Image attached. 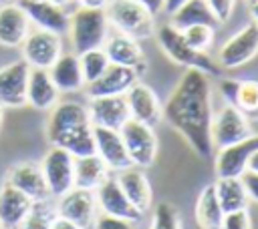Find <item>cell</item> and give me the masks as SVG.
<instances>
[{
  "label": "cell",
  "instance_id": "cell-1",
  "mask_svg": "<svg viewBox=\"0 0 258 229\" xmlns=\"http://www.w3.org/2000/svg\"><path fill=\"white\" fill-rule=\"evenodd\" d=\"M161 117L189 143L202 157L214 155L212 143V88L208 74L198 68H185L183 76L171 90Z\"/></svg>",
  "mask_w": 258,
  "mask_h": 229
},
{
  "label": "cell",
  "instance_id": "cell-2",
  "mask_svg": "<svg viewBox=\"0 0 258 229\" xmlns=\"http://www.w3.org/2000/svg\"><path fill=\"white\" fill-rule=\"evenodd\" d=\"M109 20L105 8L79 6L69 16V34L75 54H83L93 48H101L107 38Z\"/></svg>",
  "mask_w": 258,
  "mask_h": 229
},
{
  "label": "cell",
  "instance_id": "cell-3",
  "mask_svg": "<svg viewBox=\"0 0 258 229\" xmlns=\"http://www.w3.org/2000/svg\"><path fill=\"white\" fill-rule=\"evenodd\" d=\"M105 14L109 24L135 40L149 38L155 32L153 14L135 0H109L105 4Z\"/></svg>",
  "mask_w": 258,
  "mask_h": 229
},
{
  "label": "cell",
  "instance_id": "cell-4",
  "mask_svg": "<svg viewBox=\"0 0 258 229\" xmlns=\"http://www.w3.org/2000/svg\"><path fill=\"white\" fill-rule=\"evenodd\" d=\"M157 42L173 62H177L181 66H187V68H198V70H202L206 74H212V76L220 74V66L206 52H200V50L191 48L185 42L181 30L173 28L171 24H163V26L157 28Z\"/></svg>",
  "mask_w": 258,
  "mask_h": 229
},
{
  "label": "cell",
  "instance_id": "cell-5",
  "mask_svg": "<svg viewBox=\"0 0 258 229\" xmlns=\"http://www.w3.org/2000/svg\"><path fill=\"white\" fill-rule=\"evenodd\" d=\"M119 135L123 139V145L127 149V155H129L133 167L147 169L155 163L157 137L153 133V127L139 123L135 119H127L123 123V127L119 129Z\"/></svg>",
  "mask_w": 258,
  "mask_h": 229
},
{
  "label": "cell",
  "instance_id": "cell-6",
  "mask_svg": "<svg viewBox=\"0 0 258 229\" xmlns=\"http://www.w3.org/2000/svg\"><path fill=\"white\" fill-rule=\"evenodd\" d=\"M40 171L52 199H58L75 187V157L60 147H50L40 161Z\"/></svg>",
  "mask_w": 258,
  "mask_h": 229
},
{
  "label": "cell",
  "instance_id": "cell-7",
  "mask_svg": "<svg viewBox=\"0 0 258 229\" xmlns=\"http://www.w3.org/2000/svg\"><path fill=\"white\" fill-rule=\"evenodd\" d=\"M22 48V60L28 62L30 68H50L54 60L62 54V42L60 34H54L50 30H30L26 38L20 44Z\"/></svg>",
  "mask_w": 258,
  "mask_h": 229
},
{
  "label": "cell",
  "instance_id": "cell-8",
  "mask_svg": "<svg viewBox=\"0 0 258 229\" xmlns=\"http://www.w3.org/2000/svg\"><path fill=\"white\" fill-rule=\"evenodd\" d=\"M54 207H56L58 217H64V219L73 221L81 229H91L93 227V221H95L97 209H99L95 191L77 189V187H73L71 191H67L64 195L54 199Z\"/></svg>",
  "mask_w": 258,
  "mask_h": 229
},
{
  "label": "cell",
  "instance_id": "cell-9",
  "mask_svg": "<svg viewBox=\"0 0 258 229\" xmlns=\"http://www.w3.org/2000/svg\"><path fill=\"white\" fill-rule=\"evenodd\" d=\"M256 54H258V24L250 22L222 44L218 52V62L224 68H238L250 62Z\"/></svg>",
  "mask_w": 258,
  "mask_h": 229
},
{
  "label": "cell",
  "instance_id": "cell-10",
  "mask_svg": "<svg viewBox=\"0 0 258 229\" xmlns=\"http://www.w3.org/2000/svg\"><path fill=\"white\" fill-rule=\"evenodd\" d=\"M252 135L248 119L232 104H226L212 119V143L214 149H222L234 143H240Z\"/></svg>",
  "mask_w": 258,
  "mask_h": 229
},
{
  "label": "cell",
  "instance_id": "cell-11",
  "mask_svg": "<svg viewBox=\"0 0 258 229\" xmlns=\"http://www.w3.org/2000/svg\"><path fill=\"white\" fill-rule=\"evenodd\" d=\"M83 125H91L89 119V110L85 104L77 102V100H62L56 102L50 108L48 121H46V137L48 143L54 145L62 135H67L69 131L83 127Z\"/></svg>",
  "mask_w": 258,
  "mask_h": 229
},
{
  "label": "cell",
  "instance_id": "cell-12",
  "mask_svg": "<svg viewBox=\"0 0 258 229\" xmlns=\"http://www.w3.org/2000/svg\"><path fill=\"white\" fill-rule=\"evenodd\" d=\"M30 66L26 60H16L0 68V104L4 108H20L26 104V84Z\"/></svg>",
  "mask_w": 258,
  "mask_h": 229
},
{
  "label": "cell",
  "instance_id": "cell-13",
  "mask_svg": "<svg viewBox=\"0 0 258 229\" xmlns=\"http://www.w3.org/2000/svg\"><path fill=\"white\" fill-rule=\"evenodd\" d=\"M95 197H97V207H99L101 213L115 215V217H121V219H129V221H135V223L143 217V213L125 197L117 179L111 177V175L95 189Z\"/></svg>",
  "mask_w": 258,
  "mask_h": 229
},
{
  "label": "cell",
  "instance_id": "cell-14",
  "mask_svg": "<svg viewBox=\"0 0 258 229\" xmlns=\"http://www.w3.org/2000/svg\"><path fill=\"white\" fill-rule=\"evenodd\" d=\"M89 119L93 127H105V129H115L119 131L129 114L127 98L125 94H113V96H95L91 98L89 106Z\"/></svg>",
  "mask_w": 258,
  "mask_h": 229
},
{
  "label": "cell",
  "instance_id": "cell-15",
  "mask_svg": "<svg viewBox=\"0 0 258 229\" xmlns=\"http://www.w3.org/2000/svg\"><path fill=\"white\" fill-rule=\"evenodd\" d=\"M93 139H95V153L103 159L109 171L119 173L127 167H133L119 131L105 129V127H93Z\"/></svg>",
  "mask_w": 258,
  "mask_h": 229
},
{
  "label": "cell",
  "instance_id": "cell-16",
  "mask_svg": "<svg viewBox=\"0 0 258 229\" xmlns=\"http://www.w3.org/2000/svg\"><path fill=\"white\" fill-rule=\"evenodd\" d=\"M139 80V74L121 64H109L105 72L95 78L93 82H87V96H113V94H125L135 82Z\"/></svg>",
  "mask_w": 258,
  "mask_h": 229
},
{
  "label": "cell",
  "instance_id": "cell-17",
  "mask_svg": "<svg viewBox=\"0 0 258 229\" xmlns=\"http://www.w3.org/2000/svg\"><path fill=\"white\" fill-rule=\"evenodd\" d=\"M109 58L111 64H121V66H129L133 68L139 76L141 72L147 68L145 64V56H143V50L139 46V42L127 34H113V36H107L103 46H101Z\"/></svg>",
  "mask_w": 258,
  "mask_h": 229
},
{
  "label": "cell",
  "instance_id": "cell-18",
  "mask_svg": "<svg viewBox=\"0 0 258 229\" xmlns=\"http://www.w3.org/2000/svg\"><path fill=\"white\" fill-rule=\"evenodd\" d=\"M18 4L26 12L30 24H36V28L50 30L54 34L69 32V14L62 6H56L50 0H20Z\"/></svg>",
  "mask_w": 258,
  "mask_h": 229
},
{
  "label": "cell",
  "instance_id": "cell-19",
  "mask_svg": "<svg viewBox=\"0 0 258 229\" xmlns=\"http://www.w3.org/2000/svg\"><path fill=\"white\" fill-rule=\"evenodd\" d=\"M258 149V135L218 149L216 155V175L218 177H240L246 171L250 155Z\"/></svg>",
  "mask_w": 258,
  "mask_h": 229
},
{
  "label": "cell",
  "instance_id": "cell-20",
  "mask_svg": "<svg viewBox=\"0 0 258 229\" xmlns=\"http://www.w3.org/2000/svg\"><path fill=\"white\" fill-rule=\"evenodd\" d=\"M4 183L12 185L20 193H24L30 201H38V199L50 197L48 189H46V183H44V177H42V171H40V165L30 163V161L14 165L6 173V181Z\"/></svg>",
  "mask_w": 258,
  "mask_h": 229
},
{
  "label": "cell",
  "instance_id": "cell-21",
  "mask_svg": "<svg viewBox=\"0 0 258 229\" xmlns=\"http://www.w3.org/2000/svg\"><path fill=\"white\" fill-rule=\"evenodd\" d=\"M125 98H127L131 119H135L139 123H145L149 127H155L161 121V104H159L155 92L147 84L137 80L125 92Z\"/></svg>",
  "mask_w": 258,
  "mask_h": 229
},
{
  "label": "cell",
  "instance_id": "cell-22",
  "mask_svg": "<svg viewBox=\"0 0 258 229\" xmlns=\"http://www.w3.org/2000/svg\"><path fill=\"white\" fill-rule=\"evenodd\" d=\"M30 32V20L20 4H0V46L16 48Z\"/></svg>",
  "mask_w": 258,
  "mask_h": 229
},
{
  "label": "cell",
  "instance_id": "cell-23",
  "mask_svg": "<svg viewBox=\"0 0 258 229\" xmlns=\"http://www.w3.org/2000/svg\"><path fill=\"white\" fill-rule=\"evenodd\" d=\"M58 94L60 92L46 68H30L26 84V104L36 110H50L58 102Z\"/></svg>",
  "mask_w": 258,
  "mask_h": 229
},
{
  "label": "cell",
  "instance_id": "cell-24",
  "mask_svg": "<svg viewBox=\"0 0 258 229\" xmlns=\"http://www.w3.org/2000/svg\"><path fill=\"white\" fill-rule=\"evenodd\" d=\"M32 201L8 183L0 185V225L2 229H18Z\"/></svg>",
  "mask_w": 258,
  "mask_h": 229
},
{
  "label": "cell",
  "instance_id": "cell-25",
  "mask_svg": "<svg viewBox=\"0 0 258 229\" xmlns=\"http://www.w3.org/2000/svg\"><path fill=\"white\" fill-rule=\"evenodd\" d=\"M119 187L123 189L125 197L141 211L145 213L151 207V185L145 177V173L137 167H127L115 175Z\"/></svg>",
  "mask_w": 258,
  "mask_h": 229
},
{
  "label": "cell",
  "instance_id": "cell-26",
  "mask_svg": "<svg viewBox=\"0 0 258 229\" xmlns=\"http://www.w3.org/2000/svg\"><path fill=\"white\" fill-rule=\"evenodd\" d=\"M48 74H50L54 86L58 88V92H75L85 86L79 54H75V52L60 54L54 60V64L48 68Z\"/></svg>",
  "mask_w": 258,
  "mask_h": 229
},
{
  "label": "cell",
  "instance_id": "cell-27",
  "mask_svg": "<svg viewBox=\"0 0 258 229\" xmlns=\"http://www.w3.org/2000/svg\"><path fill=\"white\" fill-rule=\"evenodd\" d=\"M109 173L111 171L107 169V165L97 153L75 159V187L77 189L95 191L109 177Z\"/></svg>",
  "mask_w": 258,
  "mask_h": 229
},
{
  "label": "cell",
  "instance_id": "cell-28",
  "mask_svg": "<svg viewBox=\"0 0 258 229\" xmlns=\"http://www.w3.org/2000/svg\"><path fill=\"white\" fill-rule=\"evenodd\" d=\"M171 16V26L177 28V30H183L187 26H194V24H210V26H216L218 20L216 16L212 14L210 6L206 0H185Z\"/></svg>",
  "mask_w": 258,
  "mask_h": 229
},
{
  "label": "cell",
  "instance_id": "cell-29",
  "mask_svg": "<svg viewBox=\"0 0 258 229\" xmlns=\"http://www.w3.org/2000/svg\"><path fill=\"white\" fill-rule=\"evenodd\" d=\"M214 191L224 213L238 211L248 205V193L240 177H218V181L214 183Z\"/></svg>",
  "mask_w": 258,
  "mask_h": 229
},
{
  "label": "cell",
  "instance_id": "cell-30",
  "mask_svg": "<svg viewBox=\"0 0 258 229\" xmlns=\"http://www.w3.org/2000/svg\"><path fill=\"white\" fill-rule=\"evenodd\" d=\"M196 219L202 229H222L224 211L218 203L214 185H206L196 203Z\"/></svg>",
  "mask_w": 258,
  "mask_h": 229
},
{
  "label": "cell",
  "instance_id": "cell-31",
  "mask_svg": "<svg viewBox=\"0 0 258 229\" xmlns=\"http://www.w3.org/2000/svg\"><path fill=\"white\" fill-rule=\"evenodd\" d=\"M54 147L64 149L67 153H71L75 159L77 157H87L95 153V139H93V125H83L77 127L73 131H69L67 135H62Z\"/></svg>",
  "mask_w": 258,
  "mask_h": 229
},
{
  "label": "cell",
  "instance_id": "cell-32",
  "mask_svg": "<svg viewBox=\"0 0 258 229\" xmlns=\"http://www.w3.org/2000/svg\"><path fill=\"white\" fill-rule=\"evenodd\" d=\"M54 217H56L54 199L52 197L38 199V201H32V205L18 229H50Z\"/></svg>",
  "mask_w": 258,
  "mask_h": 229
},
{
  "label": "cell",
  "instance_id": "cell-33",
  "mask_svg": "<svg viewBox=\"0 0 258 229\" xmlns=\"http://www.w3.org/2000/svg\"><path fill=\"white\" fill-rule=\"evenodd\" d=\"M234 106L246 119L258 121V80H238Z\"/></svg>",
  "mask_w": 258,
  "mask_h": 229
},
{
  "label": "cell",
  "instance_id": "cell-34",
  "mask_svg": "<svg viewBox=\"0 0 258 229\" xmlns=\"http://www.w3.org/2000/svg\"><path fill=\"white\" fill-rule=\"evenodd\" d=\"M79 62H81V72H83L85 84L99 78L105 72V68L111 64L103 48H93V50H87V52L79 54Z\"/></svg>",
  "mask_w": 258,
  "mask_h": 229
},
{
  "label": "cell",
  "instance_id": "cell-35",
  "mask_svg": "<svg viewBox=\"0 0 258 229\" xmlns=\"http://www.w3.org/2000/svg\"><path fill=\"white\" fill-rule=\"evenodd\" d=\"M149 229H181V219L175 207L167 201H161L155 205Z\"/></svg>",
  "mask_w": 258,
  "mask_h": 229
},
{
  "label": "cell",
  "instance_id": "cell-36",
  "mask_svg": "<svg viewBox=\"0 0 258 229\" xmlns=\"http://www.w3.org/2000/svg\"><path fill=\"white\" fill-rule=\"evenodd\" d=\"M181 34H183L185 42L191 48L200 50V52H206L212 46V42H214V26H210V24H194V26H187V28L181 30Z\"/></svg>",
  "mask_w": 258,
  "mask_h": 229
},
{
  "label": "cell",
  "instance_id": "cell-37",
  "mask_svg": "<svg viewBox=\"0 0 258 229\" xmlns=\"http://www.w3.org/2000/svg\"><path fill=\"white\" fill-rule=\"evenodd\" d=\"M91 229H137L135 227V221H129V219H121V217H115V215H107V213H97L95 221H93V227Z\"/></svg>",
  "mask_w": 258,
  "mask_h": 229
},
{
  "label": "cell",
  "instance_id": "cell-38",
  "mask_svg": "<svg viewBox=\"0 0 258 229\" xmlns=\"http://www.w3.org/2000/svg\"><path fill=\"white\" fill-rule=\"evenodd\" d=\"M222 229H252V219L248 209H238V211H230L224 213L222 219Z\"/></svg>",
  "mask_w": 258,
  "mask_h": 229
},
{
  "label": "cell",
  "instance_id": "cell-39",
  "mask_svg": "<svg viewBox=\"0 0 258 229\" xmlns=\"http://www.w3.org/2000/svg\"><path fill=\"white\" fill-rule=\"evenodd\" d=\"M212 14L216 16L218 22H226L230 16H232V10H234V2L236 0H206Z\"/></svg>",
  "mask_w": 258,
  "mask_h": 229
},
{
  "label": "cell",
  "instance_id": "cell-40",
  "mask_svg": "<svg viewBox=\"0 0 258 229\" xmlns=\"http://www.w3.org/2000/svg\"><path fill=\"white\" fill-rule=\"evenodd\" d=\"M240 181L248 193V199L256 201L258 203V173H252V171H244L240 175Z\"/></svg>",
  "mask_w": 258,
  "mask_h": 229
},
{
  "label": "cell",
  "instance_id": "cell-41",
  "mask_svg": "<svg viewBox=\"0 0 258 229\" xmlns=\"http://www.w3.org/2000/svg\"><path fill=\"white\" fill-rule=\"evenodd\" d=\"M222 96L226 98V104H232L234 106V98H236V90H238V80L234 78H222L220 84H218Z\"/></svg>",
  "mask_w": 258,
  "mask_h": 229
},
{
  "label": "cell",
  "instance_id": "cell-42",
  "mask_svg": "<svg viewBox=\"0 0 258 229\" xmlns=\"http://www.w3.org/2000/svg\"><path fill=\"white\" fill-rule=\"evenodd\" d=\"M135 2H139V4H143L153 16L155 14H159L161 10H163V0H135Z\"/></svg>",
  "mask_w": 258,
  "mask_h": 229
},
{
  "label": "cell",
  "instance_id": "cell-43",
  "mask_svg": "<svg viewBox=\"0 0 258 229\" xmlns=\"http://www.w3.org/2000/svg\"><path fill=\"white\" fill-rule=\"evenodd\" d=\"M50 229H81L79 225H75L73 221H69V219H64V217H54V221H52V227Z\"/></svg>",
  "mask_w": 258,
  "mask_h": 229
},
{
  "label": "cell",
  "instance_id": "cell-44",
  "mask_svg": "<svg viewBox=\"0 0 258 229\" xmlns=\"http://www.w3.org/2000/svg\"><path fill=\"white\" fill-rule=\"evenodd\" d=\"M183 2H185V0H163V10H165L167 14H173Z\"/></svg>",
  "mask_w": 258,
  "mask_h": 229
},
{
  "label": "cell",
  "instance_id": "cell-45",
  "mask_svg": "<svg viewBox=\"0 0 258 229\" xmlns=\"http://www.w3.org/2000/svg\"><path fill=\"white\" fill-rule=\"evenodd\" d=\"M246 171H252V173H258V149L250 155L248 159V165H246Z\"/></svg>",
  "mask_w": 258,
  "mask_h": 229
},
{
  "label": "cell",
  "instance_id": "cell-46",
  "mask_svg": "<svg viewBox=\"0 0 258 229\" xmlns=\"http://www.w3.org/2000/svg\"><path fill=\"white\" fill-rule=\"evenodd\" d=\"M81 6H91V8H105L109 0H79Z\"/></svg>",
  "mask_w": 258,
  "mask_h": 229
},
{
  "label": "cell",
  "instance_id": "cell-47",
  "mask_svg": "<svg viewBox=\"0 0 258 229\" xmlns=\"http://www.w3.org/2000/svg\"><path fill=\"white\" fill-rule=\"evenodd\" d=\"M250 14H252L254 22L258 24V0H252V4H250Z\"/></svg>",
  "mask_w": 258,
  "mask_h": 229
},
{
  "label": "cell",
  "instance_id": "cell-48",
  "mask_svg": "<svg viewBox=\"0 0 258 229\" xmlns=\"http://www.w3.org/2000/svg\"><path fill=\"white\" fill-rule=\"evenodd\" d=\"M50 2L56 4V6H62V8H64V6H67L69 2H73V0H50Z\"/></svg>",
  "mask_w": 258,
  "mask_h": 229
},
{
  "label": "cell",
  "instance_id": "cell-49",
  "mask_svg": "<svg viewBox=\"0 0 258 229\" xmlns=\"http://www.w3.org/2000/svg\"><path fill=\"white\" fill-rule=\"evenodd\" d=\"M2 119H4V106L0 104V127H2Z\"/></svg>",
  "mask_w": 258,
  "mask_h": 229
},
{
  "label": "cell",
  "instance_id": "cell-50",
  "mask_svg": "<svg viewBox=\"0 0 258 229\" xmlns=\"http://www.w3.org/2000/svg\"><path fill=\"white\" fill-rule=\"evenodd\" d=\"M8 2H14V0H0V4H8Z\"/></svg>",
  "mask_w": 258,
  "mask_h": 229
},
{
  "label": "cell",
  "instance_id": "cell-51",
  "mask_svg": "<svg viewBox=\"0 0 258 229\" xmlns=\"http://www.w3.org/2000/svg\"><path fill=\"white\" fill-rule=\"evenodd\" d=\"M0 229H2V225H0Z\"/></svg>",
  "mask_w": 258,
  "mask_h": 229
},
{
  "label": "cell",
  "instance_id": "cell-52",
  "mask_svg": "<svg viewBox=\"0 0 258 229\" xmlns=\"http://www.w3.org/2000/svg\"><path fill=\"white\" fill-rule=\"evenodd\" d=\"M250 2H252V0H250Z\"/></svg>",
  "mask_w": 258,
  "mask_h": 229
}]
</instances>
